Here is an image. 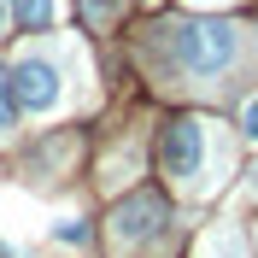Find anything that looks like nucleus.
<instances>
[{"instance_id": "f257e3e1", "label": "nucleus", "mask_w": 258, "mask_h": 258, "mask_svg": "<svg viewBox=\"0 0 258 258\" xmlns=\"http://www.w3.org/2000/svg\"><path fill=\"white\" fill-rule=\"evenodd\" d=\"M235 24H223V18H194V24H182L176 30V53L182 64H188L194 77H217V71H229L235 64Z\"/></svg>"}, {"instance_id": "f03ea898", "label": "nucleus", "mask_w": 258, "mask_h": 258, "mask_svg": "<svg viewBox=\"0 0 258 258\" xmlns=\"http://www.w3.org/2000/svg\"><path fill=\"white\" fill-rule=\"evenodd\" d=\"M159 159H164V176L200 182V170H206V123L200 117H176L159 141Z\"/></svg>"}, {"instance_id": "7ed1b4c3", "label": "nucleus", "mask_w": 258, "mask_h": 258, "mask_svg": "<svg viewBox=\"0 0 258 258\" xmlns=\"http://www.w3.org/2000/svg\"><path fill=\"white\" fill-rule=\"evenodd\" d=\"M12 88H18V106L35 117H53L64 106V77H59V64L53 59H24L12 64Z\"/></svg>"}, {"instance_id": "20e7f679", "label": "nucleus", "mask_w": 258, "mask_h": 258, "mask_svg": "<svg viewBox=\"0 0 258 258\" xmlns=\"http://www.w3.org/2000/svg\"><path fill=\"white\" fill-rule=\"evenodd\" d=\"M164 223H170V211H164L159 194H129V200H117V211H112L117 246H147V241H159Z\"/></svg>"}, {"instance_id": "39448f33", "label": "nucleus", "mask_w": 258, "mask_h": 258, "mask_svg": "<svg viewBox=\"0 0 258 258\" xmlns=\"http://www.w3.org/2000/svg\"><path fill=\"white\" fill-rule=\"evenodd\" d=\"M53 12H59V0H12V18L24 24V30H41V24H53Z\"/></svg>"}, {"instance_id": "423d86ee", "label": "nucleus", "mask_w": 258, "mask_h": 258, "mask_svg": "<svg viewBox=\"0 0 258 258\" xmlns=\"http://www.w3.org/2000/svg\"><path fill=\"white\" fill-rule=\"evenodd\" d=\"M18 112H24V106H18V88H12V71L0 64V135H12V129H18Z\"/></svg>"}, {"instance_id": "0eeeda50", "label": "nucleus", "mask_w": 258, "mask_h": 258, "mask_svg": "<svg viewBox=\"0 0 258 258\" xmlns=\"http://www.w3.org/2000/svg\"><path fill=\"white\" fill-rule=\"evenodd\" d=\"M211 258H246V246L235 241V235H217V241H211Z\"/></svg>"}, {"instance_id": "6e6552de", "label": "nucleus", "mask_w": 258, "mask_h": 258, "mask_svg": "<svg viewBox=\"0 0 258 258\" xmlns=\"http://www.w3.org/2000/svg\"><path fill=\"white\" fill-rule=\"evenodd\" d=\"M117 6H123V0H82V12L94 18V24H106V18L117 12Z\"/></svg>"}, {"instance_id": "1a4fd4ad", "label": "nucleus", "mask_w": 258, "mask_h": 258, "mask_svg": "<svg viewBox=\"0 0 258 258\" xmlns=\"http://www.w3.org/2000/svg\"><path fill=\"white\" fill-rule=\"evenodd\" d=\"M53 235H59V241H64V246H77V241H88V229H82V223H77V217H64V223H59V229H53Z\"/></svg>"}, {"instance_id": "9d476101", "label": "nucleus", "mask_w": 258, "mask_h": 258, "mask_svg": "<svg viewBox=\"0 0 258 258\" xmlns=\"http://www.w3.org/2000/svg\"><path fill=\"white\" fill-rule=\"evenodd\" d=\"M241 129H246V141H258V94L246 100V112H241Z\"/></svg>"}, {"instance_id": "9b49d317", "label": "nucleus", "mask_w": 258, "mask_h": 258, "mask_svg": "<svg viewBox=\"0 0 258 258\" xmlns=\"http://www.w3.org/2000/svg\"><path fill=\"white\" fill-rule=\"evenodd\" d=\"M0 24H6V0H0Z\"/></svg>"}, {"instance_id": "f8f14e48", "label": "nucleus", "mask_w": 258, "mask_h": 258, "mask_svg": "<svg viewBox=\"0 0 258 258\" xmlns=\"http://www.w3.org/2000/svg\"><path fill=\"white\" fill-rule=\"evenodd\" d=\"M200 6H211V0H200Z\"/></svg>"}]
</instances>
